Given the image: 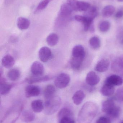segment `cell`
Instances as JSON below:
<instances>
[{"label": "cell", "mask_w": 123, "mask_h": 123, "mask_svg": "<svg viewBox=\"0 0 123 123\" xmlns=\"http://www.w3.org/2000/svg\"><path fill=\"white\" fill-rule=\"evenodd\" d=\"M98 107L92 102L86 103L79 113L78 121L79 123H91L97 113Z\"/></svg>", "instance_id": "cell-1"}, {"label": "cell", "mask_w": 123, "mask_h": 123, "mask_svg": "<svg viewBox=\"0 0 123 123\" xmlns=\"http://www.w3.org/2000/svg\"><path fill=\"white\" fill-rule=\"evenodd\" d=\"M114 97L104 101L102 105V111L113 118L119 117L120 113V108L115 104Z\"/></svg>", "instance_id": "cell-2"}, {"label": "cell", "mask_w": 123, "mask_h": 123, "mask_svg": "<svg viewBox=\"0 0 123 123\" xmlns=\"http://www.w3.org/2000/svg\"><path fill=\"white\" fill-rule=\"evenodd\" d=\"M61 103V99L58 96H55L46 99L44 107L45 113L48 115L54 114L60 108Z\"/></svg>", "instance_id": "cell-3"}, {"label": "cell", "mask_w": 123, "mask_h": 123, "mask_svg": "<svg viewBox=\"0 0 123 123\" xmlns=\"http://www.w3.org/2000/svg\"><path fill=\"white\" fill-rule=\"evenodd\" d=\"M71 78L68 74L63 73L60 74L55 79L54 84L56 87L62 89L66 87L70 82Z\"/></svg>", "instance_id": "cell-4"}, {"label": "cell", "mask_w": 123, "mask_h": 123, "mask_svg": "<svg viewBox=\"0 0 123 123\" xmlns=\"http://www.w3.org/2000/svg\"><path fill=\"white\" fill-rule=\"evenodd\" d=\"M112 69L114 72L123 76V55L116 58L112 64Z\"/></svg>", "instance_id": "cell-5"}, {"label": "cell", "mask_w": 123, "mask_h": 123, "mask_svg": "<svg viewBox=\"0 0 123 123\" xmlns=\"http://www.w3.org/2000/svg\"><path fill=\"white\" fill-rule=\"evenodd\" d=\"M31 71L35 76H42L45 72V68L42 64L38 61H35L31 66Z\"/></svg>", "instance_id": "cell-6"}, {"label": "cell", "mask_w": 123, "mask_h": 123, "mask_svg": "<svg viewBox=\"0 0 123 123\" xmlns=\"http://www.w3.org/2000/svg\"><path fill=\"white\" fill-rule=\"evenodd\" d=\"M52 52L50 48L47 47H43L39 50L38 55L39 58L41 61L46 62L51 58Z\"/></svg>", "instance_id": "cell-7"}, {"label": "cell", "mask_w": 123, "mask_h": 123, "mask_svg": "<svg viewBox=\"0 0 123 123\" xmlns=\"http://www.w3.org/2000/svg\"><path fill=\"white\" fill-rule=\"evenodd\" d=\"M40 89L38 86L30 85L25 87V95L27 98L38 96L40 94Z\"/></svg>", "instance_id": "cell-8"}, {"label": "cell", "mask_w": 123, "mask_h": 123, "mask_svg": "<svg viewBox=\"0 0 123 123\" xmlns=\"http://www.w3.org/2000/svg\"><path fill=\"white\" fill-rule=\"evenodd\" d=\"M100 81L99 76L94 71H90L87 74L86 78L87 84L91 86H95Z\"/></svg>", "instance_id": "cell-9"}, {"label": "cell", "mask_w": 123, "mask_h": 123, "mask_svg": "<svg viewBox=\"0 0 123 123\" xmlns=\"http://www.w3.org/2000/svg\"><path fill=\"white\" fill-rule=\"evenodd\" d=\"M85 55V50L82 45H76L73 48L72 51V57L84 60Z\"/></svg>", "instance_id": "cell-10"}, {"label": "cell", "mask_w": 123, "mask_h": 123, "mask_svg": "<svg viewBox=\"0 0 123 123\" xmlns=\"http://www.w3.org/2000/svg\"><path fill=\"white\" fill-rule=\"evenodd\" d=\"M110 65V61L108 59H102L97 64L95 69L98 72H104L109 68Z\"/></svg>", "instance_id": "cell-11"}, {"label": "cell", "mask_w": 123, "mask_h": 123, "mask_svg": "<svg viewBox=\"0 0 123 123\" xmlns=\"http://www.w3.org/2000/svg\"><path fill=\"white\" fill-rule=\"evenodd\" d=\"M123 81L120 76L113 74L108 77L105 80V83L112 85L113 86H120L123 84Z\"/></svg>", "instance_id": "cell-12"}, {"label": "cell", "mask_w": 123, "mask_h": 123, "mask_svg": "<svg viewBox=\"0 0 123 123\" xmlns=\"http://www.w3.org/2000/svg\"><path fill=\"white\" fill-rule=\"evenodd\" d=\"M115 88L114 86L108 83L105 82L101 89V92L103 95L105 97L111 96L114 94Z\"/></svg>", "instance_id": "cell-13"}, {"label": "cell", "mask_w": 123, "mask_h": 123, "mask_svg": "<svg viewBox=\"0 0 123 123\" xmlns=\"http://www.w3.org/2000/svg\"><path fill=\"white\" fill-rule=\"evenodd\" d=\"M15 61L14 58L9 55H5L1 60V63L3 66L6 68H10L14 65Z\"/></svg>", "instance_id": "cell-14"}, {"label": "cell", "mask_w": 123, "mask_h": 123, "mask_svg": "<svg viewBox=\"0 0 123 123\" xmlns=\"http://www.w3.org/2000/svg\"><path fill=\"white\" fill-rule=\"evenodd\" d=\"M85 97L84 92L81 90L77 91L72 97V100L75 105H79L82 102Z\"/></svg>", "instance_id": "cell-15"}, {"label": "cell", "mask_w": 123, "mask_h": 123, "mask_svg": "<svg viewBox=\"0 0 123 123\" xmlns=\"http://www.w3.org/2000/svg\"><path fill=\"white\" fill-rule=\"evenodd\" d=\"M34 113L29 110H25L22 112L21 115V119L23 122L29 123L33 121L35 119Z\"/></svg>", "instance_id": "cell-16"}, {"label": "cell", "mask_w": 123, "mask_h": 123, "mask_svg": "<svg viewBox=\"0 0 123 123\" xmlns=\"http://www.w3.org/2000/svg\"><path fill=\"white\" fill-rule=\"evenodd\" d=\"M12 86L11 84L6 83L4 79L1 78L0 85V94L1 95L7 94L10 92Z\"/></svg>", "instance_id": "cell-17"}, {"label": "cell", "mask_w": 123, "mask_h": 123, "mask_svg": "<svg viewBox=\"0 0 123 123\" xmlns=\"http://www.w3.org/2000/svg\"><path fill=\"white\" fill-rule=\"evenodd\" d=\"M56 89L52 85H48L46 86L43 92V95L46 99H50L55 96Z\"/></svg>", "instance_id": "cell-18"}, {"label": "cell", "mask_w": 123, "mask_h": 123, "mask_svg": "<svg viewBox=\"0 0 123 123\" xmlns=\"http://www.w3.org/2000/svg\"><path fill=\"white\" fill-rule=\"evenodd\" d=\"M31 107L33 111L35 113H40L44 109V105L42 100H36L31 103Z\"/></svg>", "instance_id": "cell-19"}, {"label": "cell", "mask_w": 123, "mask_h": 123, "mask_svg": "<svg viewBox=\"0 0 123 123\" xmlns=\"http://www.w3.org/2000/svg\"><path fill=\"white\" fill-rule=\"evenodd\" d=\"M30 25L29 20L26 18L19 17L17 19V26L21 30H24L28 29Z\"/></svg>", "instance_id": "cell-20"}, {"label": "cell", "mask_w": 123, "mask_h": 123, "mask_svg": "<svg viewBox=\"0 0 123 123\" xmlns=\"http://www.w3.org/2000/svg\"><path fill=\"white\" fill-rule=\"evenodd\" d=\"M51 79V77L49 76H35L27 78L26 79V81L27 83L29 84H33L36 82H41L48 81Z\"/></svg>", "instance_id": "cell-21"}, {"label": "cell", "mask_w": 123, "mask_h": 123, "mask_svg": "<svg viewBox=\"0 0 123 123\" xmlns=\"http://www.w3.org/2000/svg\"><path fill=\"white\" fill-rule=\"evenodd\" d=\"M20 72L19 69L13 68L9 70L7 74V76L10 80L13 81H17L19 79Z\"/></svg>", "instance_id": "cell-22"}, {"label": "cell", "mask_w": 123, "mask_h": 123, "mask_svg": "<svg viewBox=\"0 0 123 123\" xmlns=\"http://www.w3.org/2000/svg\"><path fill=\"white\" fill-rule=\"evenodd\" d=\"M59 40L58 36L55 33H51L46 38V42L49 46L53 47L56 45Z\"/></svg>", "instance_id": "cell-23"}, {"label": "cell", "mask_w": 123, "mask_h": 123, "mask_svg": "<svg viewBox=\"0 0 123 123\" xmlns=\"http://www.w3.org/2000/svg\"><path fill=\"white\" fill-rule=\"evenodd\" d=\"M115 7L111 5H108L104 7L102 11V14L103 17L108 18L112 15L115 12Z\"/></svg>", "instance_id": "cell-24"}, {"label": "cell", "mask_w": 123, "mask_h": 123, "mask_svg": "<svg viewBox=\"0 0 123 123\" xmlns=\"http://www.w3.org/2000/svg\"><path fill=\"white\" fill-rule=\"evenodd\" d=\"M71 5L68 4H64L61 6L60 9V15L61 16H68L71 13L72 11Z\"/></svg>", "instance_id": "cell-25"}, {"label": "cell", "mask_w": 123, "mask_h": 123, "mask_svg": "<svg viewBox=\"0 0 123 123\" xmlns=\"http://www.w3.org/2000/svg\"><path fill=\"white\" fill-rule=\"evenodd\" d=\"M90 6V4L87 2L84 1H77L75 7L77 10L83 11H87Z\"/></svg>", "instance_id": "cell-26"}, {"label": "cell", "mask_w": 123, "mask_h": 123, "mask_svg": "<svg viewBox=\"0 0 123 123\" xmlns=\"http://www.w3.org/2000/svg\"><path fill=\"white\" fill-rule=\"evenodd\" d=\"M89 43L91 47L94 49H97L100 47L101 45L100 39L97 37H92L90 40Z\"/></svg>", "instance_id": "cell-27"}, {"label": "cell", "mask_w": 123, "mask_h": 123, "mask_svg": "<svg viewBox=\"0 0 123 123\" xmlns=\"http://www.w3.org/2000/svg\"><path fill=\"white\" fill-rule=\"evenodd\" d=\"M84 60L72 57L70 62L71 66L74 69L78 70L81 68Z\"/></svg>", "instance_id": "cell-28"}, {"label": "cell", "mask_w": 123, "mask_h": 123, "mask_svg": "<svg viewBox=\"0 0 123 123\" xmlns=\"http://www.w3.org/2000/svg\"><path fill=\"white\" fill-rule=\"evenodd\" d=\"M58 115V120L64 117H71L72 113L70 109L67 108H62L59 111Z\"/></svg>", "instance_id": "cell-29"}, {"label": "cell", "mask_w": 123, "mask_h": 123, "mask_svg": "<svg viewBox=\"0 0 123 123\" xmlns=\"http://www.w3.org/2000/svg\"><path fill=\"white\" fill-rule=\"evenodd\" d=\"M110 24L108 21H104L102 22L99 25L100 30L102 32L107 31L110 28Z\"/></svg>", "instance_id": "cell-30"}, {"label": "cell", "mask_w": 123, "mask_h": 123, "mask_svg": "<svg viewBox=\"0 0 123 123\" xmlns=\"http://www.w3.org/2000/svg\"><path fill=\"white\" fill-rule=\"evenodd\" d=\"M115 100L118 101H123V87L118 88L116 91L114 97Z\"/></svg>", "instance_id": "cell-31"}, {"label": "cell", "mask_w": 123, "mask_h": 123, "mask_svg": "<svg viewBox=\"0 0 123 123\" xmlns=\"http://www.w3.org/2000/svg\"><path fill=\"white\" fill-rule=\"evenodd\" d=\"M50 0H43L41 1L37 7V9L38 11L42 10L45 8L50 2Z\"/></svg>", "instance_id": "cell-32"}, {"label": "cell", "mask_w": 123, "mask_h": 123, "mask_svg": "<svg viewBox=\"0 0 123 123\" xmlns=\"http://www.w3.org/2000/svg\"><path fill=\"white\" fill-rule=\"evenodd\" d=\"M96 123H111L110 120L108 118L105 117H100L97 120Z\"/></svg>", "instance_id": "cell-33"}, {"label": "cell", "mask_w": 123, "mask_h": 123, "mask_svg": "<svg viewBox=\"0 0 123 123\" xmlns=\"http://www.w3.org/2000/svg\"><path fill=\"white\" fill-rule=\"evenodd\" d=\"M71 119V117H64L59 119V123H70Z\"/></svg>", "instance_id": "cell-34"}, {"label": "cell", "mask_w": 123, "mask_h": 123, "mask_svg": "<svg viewBox=\"0 0 123 123\" xmlns=\"http://www.w3.org/2000/svg\"><path fill=\"white\" fill-rule=\"evenodd\" d=\"M74 18L76 21L83 23L86 20V17L84 16L81 15H76L74 16Z\"/></svg>", "instance_id": "cell-35"}, {"label": "cell", "mask_w": 123, "mask_h": 123, "mask_svg": "<svg viewBox=\"0 0 123 123\" xmlns=\"http://www.w3.org/2000/svg\"><path fill=\"white\" fill-rule=\"evenodd\" d=\"M123 16V12L122 11H119L116 14V17L118 18H121Z\"/></svg>", "instance_id": "cell-36"}, {"label": "cell", "mask_w": 123, "mask_h": 123, "mask_svg": "<svg viewBox=\"0 0 123 123\" xmlns=\"http://www.w3.org/2000/svg\"><path fill=\"white\" fill-rule=\"evenodd\" d=\"M75 123V121L74 120H71V123Z\"/></svg>", "instance_id": "cell-37"}, {"label": "cell", "mask_w": 123, "mask_h": 123, "mask_svg": "<svg viewBox=\"0 0 123 123\" xmlns=\"http://www.w3.org/2000/svg\"><path fill=\"white\" fill-rule=\"evenodd\" d=\"M120 2H123V0H118Z\"/></svg>", "instance_id": "cell-38"}, {"label": "cell", "mask_w": 123, "mask_h": 123, "mask_svg": "<svg viewBox=\"0 0 123 123\" xmlns=\"http://www.w3.org/2000/svg\"><path fill=\"white\" fill-rule=\"evenodd\" d=\"M120 123H123V120L121 121V122H120Z\"/></svg>", "instance_id": "cell-39"}]
</instances>
